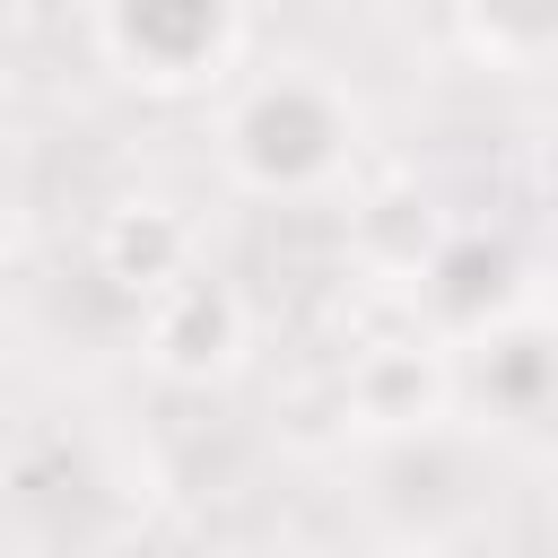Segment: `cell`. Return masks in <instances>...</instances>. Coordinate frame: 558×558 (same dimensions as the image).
I'll return each instance as SVG.
<instances>
[{
  "label": "cell",
  "mask_w": 558,
  "mask_h": 558,
  "mask_svg": "<svg viewBox=\"0 0 558 558\" xmlns=\"http://www.w3.org/2000/svg\"><path fill=\"white\" fill-rule=\"evenodd\" d=\"M349 148H357V105L314 61L253 70L218 113V166H227L235 192H262V201L323 192L349 166Z\"/></svg>",
  "instance_id": "cell-1"
},
{
  "label": "cell",
  "mask_w": 558,
  "mask_h": 558,
  "mask_svg": "<svg viewBox=\"0 0 558 558\" xmlns=\"http://www.w3.org/2000/svg\"><path fill=\"white\" fill-rule=\"evenodd\" d=\"M87 35H96V52H105L122 78H140V87H218V78L244 61V44H253V26H244L235 9H218V0L96 9Z\"/></svg>",
  "instance_id": "cell-2"
},
{
  "label": "cell",
  "mask_w": 558,
  "mask_h": 558,
  "mask_svg": "<svg viewBox=\"0 0 558 558\" xmlns=\"http://www.w3.org/2000/svg\"><path fill=\"white\" fill-rule=\"evenodd\" d=\"M105 270L122 279V288H166V279H183L192 270V227L166 209V201H122L113 218H105Z\"/></svg>",
  "instance_id": "cell-4"
},
{
  "label": "cell",
  "mask_w": 558,
  "mask_h": 558,
  "mask_svg": "<svg viewBox=\"0 0 558 558\" xmlns=\"http://www.w3.org/2000/svg\"><path fill=\"white\" fill-rule=\"evenodd\" d=\"M148 357H157L166 375H192V384L227 375V366L244 357V296H235L218 270L166 279V288L148 296Z\"/></svg>",
  "instance_id": "cell-3"
}]
</instances>
